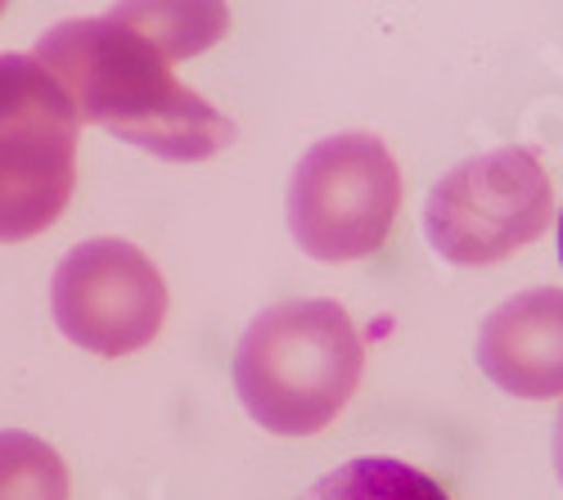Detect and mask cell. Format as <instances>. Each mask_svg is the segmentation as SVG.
Returning a JSON list of instances; mask_svg holds the SVG:
<instances>
[{
    "label": "cell",
    "instance_id": "obj_12",
    "mask_svg": "<svg viewBox=\"0 0 563 500\" xmlns=\"http://www.w3.org/2000/svg\"><path fill=\"white\" fill-rule=\"evenodd\" d=\"M559 257H563V216H559Z\"/></svg>",
    "mask_w": 563,
    "mask_h": 500
},
{
    "label": "cell",
    "instance_id": "obj_7",
    "mask_svg": "<svg viewBox=\"0 0 563 500\" xmlns=\"http://www.w3.org/2000/svg\"><path fill=\"white\" fill-rule=\"evenodd\" d=\"M478 366L519 401L563 397V289L500 302L478 334Z\"/></svg>",
    "mask_w": 563,
    "mask_h": 500
},
{
    "label": "cell",
    "instance_id": "obj_3",
    "mask_svg": "<svg viewBox=\"0 0 563 500\" xmlns=\"http://www.w3.org/2000/svg\"><path fill=\"white\" fill-rule=\"evenodd\" d=\"M77 190V113L32 55H0V244L64 216Z\"/></svg>",
    "mask_w": 563,
    "mask_h": 500
},
{
    "label": "cell",
    "instance_id": "obj_10",
    "mask_svg": "<svg viewBox=\"0 0 563 500\" xmlns=\"http://www.w3.org/2000/svg\"><path fill=\"white\" fill-rule=\"evenodd\" d=\"M135 32H145L167 59L199 55L203 45L225 36L230 10L221 5H122L118 10Z\"/></svg>",
    "mask_w": 563,
    "mask_h": 500
},
{
    "label": "cell",
    "instance_id": "obj_6",
    "mask_svg": "<svg viewBox=\"0 0 563 500\" xmlns=\"http://www.w3.org/2000/svg\"><path fill=\"white\" fill-rule=\"evenodd\" d=\"M55 325L96 356L150 347L167 321V285L158 266L126 240H86L55 270Z\"/></svg>",
    "mask_w": 563,
    "mask_h": 500
},
{
    "label": "cell",
    "instance_id": "obj_8",
    "mask_svg": "<svg viewBox=\"0 0 563 500\" xmlns=\"http://www.w3.org/2000/svg\"><path fill=\"white\" fill-rule=\"evenodd\" d=\"M302 500H451V496L442 491V482L419 474L415 465L369 456L320 478Z\"/></svg>",
    "mask_w": 563,
    "mask_h": 500
},
{
    "label": "cell",
    "instance_id": "obj_5",
    "mask_svg": "<svg viewBox=\"0 0 563 500\" xmlns=\"http://www.w3.org/2000/svg\"><path fill=\"white\" fill-rule=\"evenodd\" d=\"M554 186L537 154L492 149L451 167L424 208L429 244L455 266H496L541 240Z\"/></svg>",
    "mask_w": 563,
    "mask_h": 500
},
{
    "label": "cell",
    "instance_id": "obj_11",
    "mask_svg": "<svg viewBox=\"0 0 563 500\" xmlns=\"http://www.w3.org/2000/svg\"><path fill=\"white\" fill-rule=\"evenodd\" d=\"M554 469L563 478V411H559V424H554Z\"/></svg>",
    "mask_w": 563,
    "mask_h": 500
},
{
    "label": "cell",
    "instance_id": "obj_4",
    "mask_svg": "<svg viewBox=\"0 0 563 500\" xmlns=\"http://www.w3.org/2000/svg\"><path fill=\"white\" fill-rule=\"evenodd\" d=\"M397 208V158L374 135L343 131L298 163L289 186V231L316 262H356L384 248Z\"/></svg>",
    "mask_w": 563,
    "mask_h": 500
},
{
    "label": "cell",
    "instance_id": "obj_1",
    "mask_svg": "<svg viewBox=\"0 0 563 500\" xmlns=\"http://www.w3.org/2000/svg\"><path fill=\"white\" fill-rule=\"evenodd\" d=\"M32 59L64 86L81 122L109 126L118 141L163 163H203L234 141V122L185 86L167 55L118 10L59 23Z\"/></svg>",
    "mask_w": 563,
    "mask_h": 500
},
{
    "label": "cell",
    "instance_id": "obj_2",
    "mask_svg": "<svg viewBox=\"0 0 563 500\" xmlns=\"http://www.w3.org/2000/svg\"><path fill=\"white\" fill-rule=\"evenodd\" d=\"M365 375V343L339 302H275L244 330L234 388L275 437H311L334 424Z\"/></svg>",
    "mask_w": 563,
    "mask_h": 500
},
{
    "label": "cell",
    "instance_id": "obj_9",
    "mask_svg": "<svg viewBox=\"0 0 563 500\" xmlns=\"http://www.w3.org/2000/svg\"><path fill=\"white\" fill-rule=\"evenodd\" d=\"M0 500H68L59 451L19 429L0 433Z\"/></svg>",
    "mask_w": 563,
    "mask_h": 500
}]
</instances>
